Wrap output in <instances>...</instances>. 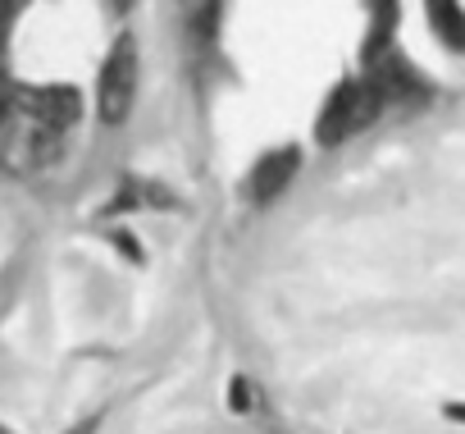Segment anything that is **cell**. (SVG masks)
<instances>
[{
	"label": "cell",
	"instance_id": "10",
	"mask_svg": "<svg viewBox=\"0 0 465 434\" xmlns=\"http://www.w3.org/2000/svg\"><path fill=\"white\" fill-rule=\"evenodd\" d=\"M24 5H28V0H0V24H10Z\"/></svg>",
	"mask_w": 465,
	"mask_h": 434
},
{
	"label": "cell",
	"instance_id": "4",
	"mask_svg": "<svg viewBox=\"0 0 465 434\" xmlns=\"http://www.w3.org/2000/svg\"><path fill=\"white\" fill-rule=\"evenodd\" d=\"M297 169H302V146H274L270 156H261V160H256V169H252V183H247L252 201H261V206H265V201L283 197V192L292 187Z\"/></svg>",
	"mask_w": 465,
	"mask_h": 434
},
{
	"label": "cell",
	"instance_id": "2",
	"mask_svg": "<svg viewBox=\"0 0 465 434\" xmlns=\"http://www.w3.org/2000/svg\"><path fill=\"white\" fill-rule=\"evenodd\" d=\"M133 101H137V37L119 33L114 46L101 60V74H96V115H101V124L119 128L128 119Z\"/></svg>",
	"mask_w": 465,
	"mask_h": 434
},
{
	"label": "cell",
	"instance_id": "12",
	"mask_svg": "<svg viewBox=\"0 0 465 434\" xmlns=\"http://www.w3.org/2000/svg\"><path fill=\"white\" fill-rule=\"evenodd\" d=\"M0 434H10V429H5V425H0Z\"/></svg>",
	"mask_w": 465,
	"mask_h": 434
},
{
	"label": "cell",
	"instance_id": "3",
	"mask_svg": "<svg viewBox=\"0 0 465 434\" xmlns=\"http://www.w3.org/2000/svg\"><path fill=\"white\" fill-rule=\"evenodd\" d=\"M15 106H19L28 119L46 124V128H69V124H78V115H83L78 87H64V83H51V87H19V92H15Z\"/></svg>",
	"mask_w": 465,
	"mask_h": 434
},
{
	"label": "cell",
	"instance_id": "5",
	"mask_svg": "<svg viewBox=\"0 0 465 434\" xmlns=\"http://www.w3.org/2000/svg\"><path fill=\"white\" fill-rule=\"evenodd\" d=\"M401 28V0H365V42H361V65H379L397 46Z\"/></svg>",
	"mask_w": 465,
	"mask_h": 434
},
{
	"label": "cell",
	"instance_id": "7",
	"mask_svg": "<svg viewBox=\"0 0 465 434\" xmlns=\"http://www.w3.org/2000/svg\"><path fill=\"white\" fill-rule=\"evenodd\" d=\"M110 247H114L128 266H146V247L133 238V229H110Z\"/></svg>",
	"mask_w": 465,
	"mask_h": 434
},
{
	"label": "cell",
	"instance_id": "8",
	"mask_svg": "<svg viewBox=\"0 0 465 434\" xmlns=\"http://www.w3.org/2000/svg\"><path fill=\"white\" fill-rule=\"evenodd\" d=\"M256 407V393H252V379L247 375H232V384H228V411H252Z\"/></svg>",
	"mask_w": 465,
	"mask_h": 434
},
{
	"label": "cell",
	"instance_id": "6",
	"mask_svg": "<svg viewBox=\"0 0 465 434\" xmlns=\"http://www.w3.org/2000/svg\"><path fill=\"white\" fill-rule=\"evenodd\" d=\"M424 15H429V33L447 51L465 56V5L460 0H424Z\"/></svg>",
	"mask_w": 465,
	"mask_h": 434
},
{
	"label": "cell",
	"instance_id": "1",
	"mask_svg": "<svg viewBox=\"0 0 465 434\" xmlns=\"http://www.w3.org/2000/svg\"><path fill=\"white\" fill-rule=\"evenodd\" d=\"M383 106H388V96H383V87L374 83V74H365V78H342V83L329 92L324 110H320L315 142H320V146L347 142L351 133L370 128V124L383 115Z\"/></svg>",
	"mask_w": 465,
	"mask_h": 434
},
{
	"label": "cell",
	"instance_id": "11",
	"mask_svg": "<svg viewBox=\"0 0 465 434\" xmlns=\"http://www.w3.org/2000/svg\"><path fill=\"white\" fill-rule=\"evenodd\" d=\"M442 416L456 420V425H465V402H442Z\"/></svg>",
	"mask_w": 465,
	"mask_h": 434
},
{
	"label": "cell",
	"instance_id": "9",
	"mask_svg": "<svg viewBox=\"0 0 465 434\" xmlns=\"http://www.w3.org/2000/svg\"><path fill=\"white\" fill-rule=\"evenodd\" d=\"M214 5H219V0H196V28H201V33L214 28Z\"/></svg>",
	"mask_w": 465,
	"mask_h": 434
}]
</instances>
